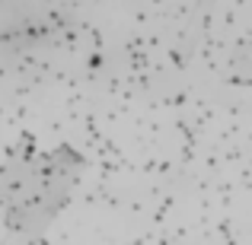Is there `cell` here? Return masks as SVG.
<instances>
[{"label": "cell", "mask_w": 252, "mask_h": 245, "mask_svg": "<svg viewBox=\"0 0 252 245\" xmlns=\"http://www.w3.org/2000/svg\"><path fill=\"white\" fill-rule=\"evenodd\" d=\"M83 169L86 160L70 147H16L0 163V210L6 233L38 245L74 197Z\"/></svg>", "instance_id": "1"}, {"label": "cell", "mask_w": 252, "mask_h": 245, "mask_svg": "<svg viewBox=\"0 0 252 245\" xmlns=\"http://www.w3.org/2000/svg\"><path fill=\"white\" fill-rule=\"evenodd\" d=\"M3 245H35V242L23 239V236H10V233H6V239H3Z\"/></svg>", "instance_id": "2"}]
</instances>
